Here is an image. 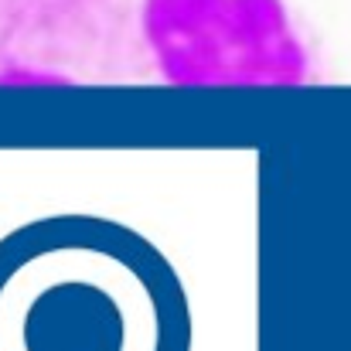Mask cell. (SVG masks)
I'll list each match as a JSON object with an SVG mask.
<instances>
[{"instance_id":"6da1fadb","label":"cell","mask_w":351,"mask_h":351,"mask_svg":"<svg viewBox=\"0 0 351 351\" xmlns=\"http://www.w3.org/2000/svg\"><path fill=\"white\" fill-rule=\"evenodd\" d=\"M283 0H0V86H304Z\"/></svg>"},{"instance_id":"7a4b0ae2","label":"cell","mask_w":351,"mask_h":351,"mask_svg":"<svg viewBox=\"0 0 351 351\" xmlns=\"http://www.w3.org/2000/svg\"><path fill=\"white\" fill-rule=\"evenodd\" d=\"M171 259L117 219L48 215L0 239V351H188Z\"/></svg>"}]
</instances>
